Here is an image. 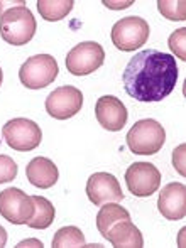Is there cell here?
Segmentation results:
<instances>
[{
  "label": "cell",
  "mask_w": 186,
  "mask_h": 248,
  "mask_svg": "<svg viewBox=\"0 0 186 248\" xmlns=\"http://www.w3.org/2000/svg\"><path fill=\"white\" fill-rule=\"evenodd\" d=\"M127 189L137 198H149L161 186V172L151 162H135L125 172Z\"/></svg>",
  "instance_id": "cell-9"
},
{
  "label": "cell",
  "mask_w": 186,
  "mask_h": 248,
  "mask_svg": "<svg viewBox=\"0 0 186 248\" xmlns=\"http://www.w3.org/2000/svg\"><path fill=\"white\" fill-rule=\"evenodd\" d=\"M95 117L98 124L108 132H118L127 124V108L117 96L105 95L100 96L95 105Z\"/></svg>",
  "instance_id": "cell-12"
},
{
  "label": "cell",
  "mask_w": 186,
  "mask_h": 248,
  "mask_svg": "<svg viewBox=\"0 0 186 248\" xmlns=\"http://www.w3.org/2000/svg\"><path fill=\"white\" fill-rule=\"evenodd\" d=\"M17 164L14 162L12 157L9 155H0V184L10 183L16 179L17 176Z\"/></svg>",
  "instance_id": "cell-22"
},
{
  "label": "cell",
  "mask_w": 186,
  "mask_h": 248,
  "mask_svg": "<svg viewBox=\"0 0 186 248\" xmlns=\"http://www.w3.org/2000/svg\"><path fill=\"white\" fill-rule=\"evenodd\" d=\"M26 245H36V247H43V243L37 242V240H26V242H20L17 247H26Z\"/></svg>",
  "instance_id": "cell-26"
},
{
  "label": "cell",
  "mask_w": 186,
  "mask_h": 248,
  "mask_svg": "<svg viewBox=\"0 0 186 248\" xmlns=\"http://www.w3.org/2000/svg\"><path fill=\"white\" fill-rule=\"evenodd\" d=\"M149 24L137 16L120 19L112 27V43L117 49L131 52L142 47L149 39Z\"/></svg>",
  "instance_id": "cell-4"
},
{
  "label": "cell",
  "mask_w": 186,
  "mask_h": 248,
  "mask_svg": "<svg viewBox=\"0 0 186 248\" xmlns=\"http://www.w3.org/2000/svg\"><path fill=\"white\" fill-rule=\"evenodd\" d=\"M0 215L12 225H27L34 215L33 198L17 187H9L0 193Z\"/></svg>",
  "instance_id": "cell-8"
},
{
  "label": "cell",
  "mask_w": 186,
  "mask_h": 248,
  "mask_svg": "<svg viewBox=\"0 0 186 248\" xmlns=\"http://www.w3.org/2000/svg\"><path fill=\"white\" fill-rule=\"evenodd\" d=\"M2 79H3V75H2V68H0V85H2Z\"/></svg>",
  "instance_id": "cell-27"
},
{
  "label": "cell",
  "mask_w": 186,
  "mask_h": 248,
  "mask_svg": "<svg viewBox=\"0 0 186 248\" xmlns=\"http://www.w3.org/2000/svg\"><path fill=\"white\" fill-rule=\"evenodd\" d=\"M122 219H131V215L125 208L118 206L117 202H105L101 204L100 211L97 215V228L100 232V235L105 238L107 232L110 230V226H114L117 221Z\"/></svg>",
  "instance_id": "cell-16"
},
{
  "label": "cell",
  "mask_w": 186,
  "mask_h": 248,
  "mask_svg": "<svg viewBox=\"0 0 186 248\" xmlns=\"http://www.w3.org/2000/svg\"><path fill=\"white\" fill-rule=\"evenodd\" d=\"M34 202V215L33 218L27 221V226L34 230H46L51 226V223L54 221V206L51 204V201H48L43 196H31Z\"/></svg>",
  "instance_id": "cell-17"
},
{
  "label": "cell",
  "mask_w": 186,
  "mask_h": 248,
  "mask_svg": "<svg viewBox=\"0 0 186 248\" xmlns=\"http://www.w3.org/2000/svg\"><path fill=\"white\" fill-rule=\"evenodd\" d=\"M122 79L131 98L142 103L161 101L176 86V59L173 54L157 49H144L127 62Z\"/></svg>",
  "instance_id": "cell-1"
},
{
  "label": "cell",
  "mask_w": 186,
  "mask_h": 248,
  "mask_svg": "<svg viewBox=\"0 0 186 248\" xmlns=\"http://www.w3.org/2000/svg\"><path fill=\"white\" fill-rule=\"evenodd\" d=\"M52 247H86V242L80 228H76V226H63V228H59L56 232L54 238H52Z\"/></svg>",
  "instance_id": "cell-19"
},
{
  "label": "cell",
  "mask_w": 186,
  "mask_h": 248,
  "mask_svg": "<svg viewBox=\"0 0 186 248\" xmlns=\"http://www.w3.org/2000/svg\"><path fill=\"white\" fill-rule=\"evenodd\" d=\"M5 243H7V232L3 226H0V248L5 247Z\"/></svg>",
  "instance_id": "cell-25"
},
{
  "label": "cell",
  "mask_w": 186,
  "mask_h": 248,
  "mask_svg": "<svg viewBox=\"0 0 186 248\" xmlns=\"http://www.w3.org/2000/svg\"><path fill=\"white\" fill-rule=\"evenodd\" d=\"M166 142V132L159 122L152 118L139 120L127 134V145L134 154L139 155H152L163 149Z\"/></svg>",
  "instance_id": "cell-3"
},
{
  "label": "cell",
  "mask_w": 186,
  "mask_h": 248,
  "mask_svg": "<svg viewBox=\"0 0 186 248\" xmlns=\"http://www.w3.org/2000/svg\"><path fill=\"white\" fill-rule=\"evenodd\" d=\"M157 9L166 19L169 20H185V2H168V0H159Z\"/></svg>",
  "instance_id": "cell-20"
},
{
  "label": "cell",
  "mask_w": 186,
  "mask_h": 248,
  "mask_svg": "<svg viewBox=\"0 0 186 248\" xmlns=\"http://www.w3.org/2000/svg\"><path fill=\"white\" fill-rule=\"evenodd\" d=\"M86 196L95 206L105 202H118L124 199V193L117 177L108 172H95L86 183Z\"/></svg>",
  "instance_id": "cell-11"
},
{
  "label": "cell",
  "mask_w": 186,
  "mask_h": 248,
  "mask_svg": "<svg viewBox=\"0 0 186 248\" xmlns=\"http://www.w3.org/2000/svg\"><path fill=\"white\" fill-rule=\"evenodd\" d=\"M105 61V51L98 43L86 41L73 47L66 56V68L73 76H86L97 71Z\"/></svg>",
  "instance_id": "cell-7"
},
{
  "label": "cell",
  "mask_w": 186,
  "mask_h": 248,
  "mask_svg": "<svg viewBox=\"0 0 186 248\" xmlns=\"http://www.w3.org/2000/svg\"><path fill=\"white\" fill-rule=\"evenodd\" d=\"M59 66L56 59L49 54H36L29 58L19 69V79L26 88L41 90L46 88L56 79Z\"/></svg>",
  "instance_id": "cell-5"
},
{
  "label": "cell",
  "mask_w": 186,
  "mask_h": 248,
  "mask_svg": "<svg viewBox=\"0 0 186 248\" xmlns=\"http://www.w3.org/2000/svg\"><path fill=\"white\" fill-rule=\"evenodd\" d=\"M26 176L33 186L39 189H49L59 179V170L48 157H36L26 167Z\"/></svg>",
  "instance_id": "cell-14"
},
{
  "label": "cell",
  "mask_w": 186,
  "mask_h": 248,
  "mask_svg": "<svg viewBox=\"0 0 186 248\" xmlns=\"http://www.w3.org/2000/svg\"><path fill=\"white\" fill-rule=\"evenodd\" d=\"M2 137L7 145L19 152H29L39 147L43 140V132L36 122L29 118H14L2 127Z\"/></svg>",
  "instance_id": "cell-6"
},
{
  "label": "cell",
  "mask_w": 186,
  "mask_h": 248,
  "mask_svg": "<svg viewBox=\"0 0 186 248\" xmlns=\"http://www.w3.org/2000/svg\"><path fill=\"white\" fill-rule=\"evenodd\" d=\"M36 29V19L26 5L12 7L0 16V36L7 44L24 46L34 37Z\"/></svg>",
  "instance_id": "cell-2"
},
{
  "label": "cell",
  "mask_w": 186,
  "mask_h": 248,
  "mask_svg": "<svg viewBox=\"0 0 186 248\" xmlns=\"http://www.w3.org/2000/svg\"><path fill=\"white\" fill-rule=\"evenodd\" d=\"M24 0H19V2H0V16H2L5 10H9V9H12V7H20V5H24Z\"/></svg>",
  "instance_id": "cell-24"
},
{
  "label": "cell",
  "mask_w": 186,
  "mask_h": 248,
  "mask_svg": "<svg viewBox=\"0 0 186 248\" xmlns=\"http://www.w3.org/2000/svg\"><path fill=\"white\" fill-rule=\"evenodd\" d=\"M83 105V93L75 86H61L51 92L46 98V111L56 120H68L75 117Z\"/></svg>",
  "instance_id": "cell-10"
},
{
  "label": "cell",
  "mask_w": 186,
  "mask_h": 248,
  "mask_svg": "<svg viewBox=\"0 0 186 248\" xmlns=\"http://www.w3.org/2000/svg\"><path fill=\"white\" fill-rule=\"evenodd\" d=\"M105 240L112 243L114 247H134L140 248L144 245L142 233L139 232V228L131 221V219H122L117 221L114 226H110V230L105 235Z\"/></svg>",
  "instance_id": "cell-15"
},
{
  "label": "cell",
  "mask_w": 186,
  "mask_h": 248,
  "mask_svg": "<svg viewBox=\"0 0 186 248\" xmlns=\"http://www.w3.org/2000/svg\"><path fill=\"white\" fill-rule=\"evenodd\" d=\"M173 166L181 176H185V145H180L173 150Z\"/></svg>",
  "instance_id": "cell-23"
},
{
  "label": "cell",
  "mask_w": 186,
  "mask_h": 248,
  "mask_svg": "<svg viewBox=\"0 0 186 248\" xmlns=\"http://www.w3.org/2000/svg\"><path fill=\"white\" fill-rule=\"evenodd\" d=\"M185 37H186V29H185V27H181V29L174 31V32L169 36V41H168L171 52H173V54H176V58H180L181 61H185V59H186Z\"/></svg>",
  "instance_id": "cell-21"
},
{
  "label": "cell",
  "mask_w": 186,
  "mask_h": 248,
  "mask_svg": "<svg viewBox=\"0 0 186 248\" xmlns=\"http://www.w3.org/2000/svg\"><path fill=\"white\" fill-rule=\"evenodd\" d=\"M73 0H37V10L41 17L49 22L61 20L71 12Z\"/></svg>",
  "instance_id": "cell-18"
},
{
  "label": "cell",
  "mask_w": 186,
  "mask_h": 248,
  "mask_svg": "<svg viewBox=\"0 0 186 248\" xmlns=\"http://www.w3.org/2000/svg\"><path fill=\"white\" fill-rule=\"evenodd\" d=\"M157 209L166 219L178 221L186 213V187L181 183H169L157 198Z\"/></svg>",
  "instance_id": "cell-13"
}]
</instances>
